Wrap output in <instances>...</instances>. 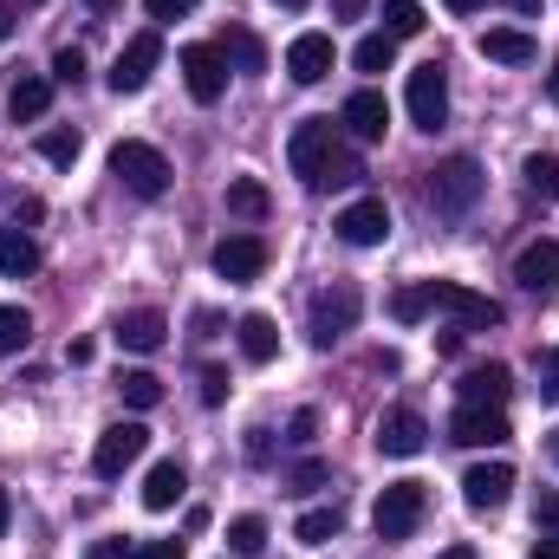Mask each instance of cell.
<instances>
[{"label": "cell", "instance_id": "cell-5", "mask_svg": "<svg viewBox=\"0 0 559 559\" xmlns=\"http://www.w3.org/2000/svg\"><path fill=\"white\" fill-rule=\"evenodd\" d=\"M358 306H365V299H358V286H352V280L325 286V293L312 299V319H306L312 345H319V352H332V345H338V338H345V332L358 325Z\"/></svg>", "mask_w": 559, "mask_h": 559}, {"label": "cell", "instance_id": "cell-38", "mask_svg": "<svg viewBox=\"0 0 559 559\" xmlns=\"http://www.w3.org/2000/svg\"><path fill=\"white\" fill-rule=\"evenodd\" d=\"M540 404H559V345L540 352Z\"/></svg>", "mask_w": 559, "mask_h": 559}, {"label": "cell", "instance_id": "cell-7", "mask_svg": "<svg viewBox=\"0 0 559 559\" xmlns=\"http://www.w3.org/2000/svg\"><path fill=\"white\" fill-rule=\"evenodd\" d=\"M404 105H411V124H417V131H442V124H449V72H442L436 59L411 72Z\"/></svg>", "mask_w": 559, "mask_h": 559}, {"label": "cell", "instance_id": "cell-32", "mask_svg": "<svg viewBox=\"0 0 559 559\" xmlns=\"http://www.w3.org/2000/svg\"><path fill=\"white\" fill-rule=\"evenodd\" d=\"M521 176H527V189H534V195H547V202H559V156H554V150H534Z\"/></svg>", "mask_w": 559, "mask_h": 559}, {"label": "cell", "instance_id": "cell-37", "mask_svg": "<svg viewBox=\"0 0 559 559\" xmlns=\"http://www.w3.org/2000/svg\"><path fill=\"white\" fill-rule=\"evenodd\" d=\"M52 79H59V85H85V52H79V46H59V52H52Z\"/></svg>", "mask_w": 559, "mask_h": 559}, {"label": "cell", "instance_id": "cell-54", "mask_svg": "<svg viewBox=\"0 0 559 559\" xmlns=\"http://www.w3.org/2000/svg\"><path fill=\"white\" fill-rule=\"evenodd\" d=\"M442 7H449V13H475L481 0H442Z\"/></svg>", "mask_w": 559, "mask_h": 559}, {"label": "cell", "instance_id": "cell-36", "mask_svg": "<svg viewBox=\"0 0 559 559\" xmlns=\"http://www.w3.org/2000/svg\"><path fill=\"white\" fill-rule=\"evenodd\" d=\"M423 312H429V293H423V286H397V293H391V319H397V325H417Z\"/></svg>", "mask_w": 559, "mask_h": 559}, {"label": "cell", "instance_id": "cell-12", "mask_svg": "<svg viewBox=\"0 0 559 559\" xmlns=\"http://www.w3.org/2000/svg\"><path fill=\"white\" fill-rule=\"evenodd\" d=\"M182 85H189V98L195 105H215L222 92H228V66H222V52L215 46H182Z\"/></svg>", "mask_w": 559, "mask_h": 559}, {"label": "cell", "instance_id": "cell-57", "mask_svg": "<svg viewBox=\"0 0 559 559\" xmlns=\"http://www.w3.org/2000/svg\"><path fill=\"white\" fill-rule=\"evenodd\" d=\"M547 455H554V468H559V429H554V436H547Z\"/></svg>", "mask_w": 559, "mask_h": 559}, {"label": "cell", "instance_id": "cell-20", "mask_svg": "<svg viewBox=\"0 0 559 559\" xmlns=\"http://www.w3.org/2000/svg\"><path fill=\"white\" fill-rule=\"evenodd\" d=\"M455 391H462V404H495V411H501L508 391H514V371H508V365H475V371H462Z\"/></svg>", "mask_w": 559, "mask_h": 559}, {"label": "cell", "instance_id": "cell-22", "mask_svg": "<svg viewBox=\"0 0 559 559\" xmlns=\"http://www.w3.org/2000/svg\"><path fill=\"white\" fill-rule=\"evenodd\" d=\"M235 338H241V358H248V365H274L280 358V325L267 312H248V319L235 325Z\"/></svg>", "mask_w": 559, "mask_h": 559}, {"label": "cell", "instance_id": "cell-17", "mask_svg": "<svg viewBox=\"0 0 559 559\" xmlns=\"http://www.w3.org/2000/svg\"><path fill=\"white\" fill-rule=\"evenodd\" d=\"M332 33H299L293 46H286V72H293V85H319L325 72H332Z\"/></svg>", "mask_w": 559, "mask_h": 559}, {"label": "cell", "instance_id": "cell-58", "mask_svg": "<svg viewBox=\"0 0 559 559\" xmlns=\"http://www.w3.org/2000/svg\"><path fill=\"white\" fill-rule=\"evenodd\" d=\"M111 7H118V0H92V13H111Z\"/></svg>", "mask_w": 559, "mask_h": 559}, {"label": "cell", "instance_id": "cell-25", "mask_svg": "<svg viewBox=\"0 0 559 559\" xmlns=\"http://www.w3.org/2000/svg\"><path fill=\"white\" fill-rule=\"evenodd\" d=\"M481 59H495V66H534V39L521 26H488L481 33Z\"/></svg>", "mask_w": 559, "mask_h": 559}, {"label": "cell", "instance_id": "cell-52", "mask_svg": "<svg viewBox=\"0 0 559 559\" xmlns=\"http://www.w3.org/2000/svg\"><path fill=\"white\" fill-rule=\"evenodd\" d=\"M508 7H514V13H527V20H534V13H540V7H547V0H508Z\"/></svg>", "mask_w": 559, "mask_h": 559}, {"label": "cell", "instance_id": "cell-27", "mask_svg": "<svg viewBox=\"0 0 559 559\" xmlns=\"http://www.w3.org/2000/svg\"><path fill=\"white\" fill-rule=\"evenodd\" d=\"M228 215H241V222H267V215H274V195H267V182H254V176H235V182H228Z\"/></svg>", "mask_w": 559, "mask_h": 559}, {"label": "cell", "instance_id": "cell-55", "mask_svg": "<svg viewBox=\"0 0 559 559\" xmlns=\"http://www.w3.org/2000/svg\"><path fill=\"white\" fill-rule=\"evenodd\" d=\"M547 98L559 105V59H554V72H547Z\"/></svg>", "mask_w": 559, "mask_h": 559}, {"label": "cell", "instance_id": "cell-45", "mask_svg": "<svg viewBox=\"0 0 559 559\" xmlns=\"http://www.w3.org/2000/svg\"><path fill=\"white\" fill-rule=\"evenodd\" d=\"M222 332V312H195V338H215Z\"/></svg>", "mask_w": 559, "mask_h": 559}, {"label": "cell", "instance_id": "cell-21", "mask_svg": "<svg viewBox=\"0 0 559 559\" xmlns=\"http://www.w3.org/2000/svg\"><path fill=\"white\" fill-rule=\"evenodd\" d=\"M46 105H52V79H39V72H20V79H13V92H7V111H13V124H39V118H46Z\"/></svg>", "mask_w": 559, "mask_h": 559}, {"label": "cell", "instance_id": "cell-34", "mask_svg": "<svg viewBox=\"0 0 559 559\" xmlns=\"http://www.w3.org/2000/svg\"><path fill=\"white\" fill-rule=\"evenodd\" d=\"M79 150H85L79 131H39V156H46L52 169H72V163H79Z\"/></svg>", "mask_w": 559, "mask_h": 559}, {"label": "cell", "instance_id": "cell-41", "mask_svg": "<svg viewBox=\"0 0 559 559\" xmlns=\"http://www.w3.org/2000/svg\"><path fill=\"white\" fill-rule=\"evenodd\" d=\"M150 7V20H182V13H195L202 0H143Z\"/></svg>", "mask_w": 559, "mask_h": 559}, {"label": "cell", "instance_id": "cell-28", "mask_svg": "<svg viewBox=\"0 0 559 559\" xmlns=\"http://www.w3.org/2000/svg\"><path fill=\"white\" fill-rule=\"evenodd\" d=\"M118 397H124L131 411H156V404H163V378L143 371V365H131V371H118Z\"/></svg>", "mask_w": 559, "mask_h": 559}, {"label": "cell", "instance_id": "cell-33", "mask_svg": "<svg viewBox=\"0 0 559 559\" xmlns=\"http://www.w3.org/2000/svg\"><path fill=\"white\" fill-rule=\"evenodd\" d=\"M261 547H267V521H261V514H241V521H228V554L254 559Z\"/></svg>", "mask_w": 559, "mask_h": 559}, {"label": "cell", "instance_id": "cell-30", "mask_svg": "<svg viewBox=\"0 0 559 559\" xmlns=\"http://www.w3.org/2000/svg\"><path fill=\"white\" fill-rule=\"evenodd\" d=\"M338 527H345V514H338V508H312V514H299L293 540H299V547H325V540H338Z\"/></svg>", "mask_w": 559, "mask_h": 559}, {"label": "cell", "instance_id": "cell-44", "mask_svg": "<svg viewBox=\"0 0 559 559\" xmlns=\"http://www.w3.org/2000/svg\"><path fill=\"white\" fill-rule=\"evenodd\" d=\"M534 527H559V495H540V508H534Z\"/></svg>", "mask_w": 559, "mask_h": 559}, {"label": "cell", "instance_id": "cell-9", "mask_svg": "<svg viewBox=\"0 0 559 559\" xmlns=\"http://www.w3.org/2000/svg\"><path fill=\"white\" fill-rule=\"evenodd\" d=\"M156 59H163V33H138V39H124V52L111 59V92H118V98L143 92L150 72H156Z\"/></svg>", "mask_w": 559, "mask_h": 559}, {"label": "cell", "instance_id": "cell-59", "mask_svg": "<svg viewBox=\"0 0 559 559\" xmlns=\"http://www.w3.org/2000/svg\"><path fill=\"white\" fill-rule=\"evenodd\" d=\"M280 7H293V13H299V7H306V0H280Z\"/></svg>", "mask_w": 559, "mask_h": 559}, {"label": "cell", "instance_id": "cell-1", "mask_svg": "<svg viewBox=\"0 0 559 559\" xmlns=\"http://www.w3.org/2000/svg\"><path fill=\"white\" fill-rule=\"evenodd\" d=\"M286 163H293V176H299L306 189H345V182L365 176L358 150L338 143L332 118H306V124L293 131V143H286Z\"/></svg>", "mask_w": 559, "mask_h": 559}, {"label": "cell", "instance_id": "cell-50", "mask_svg": "<svg viewBox=\"0 0 559 559\" xmlns=\"http://www.w3.org/2000/svg\"><path fill=\"white\" fill-rule=\"evenodd\" d=\"M534 559H559V534H540L534 540Z\"/></svg>", "mask_w": 559, "mask_h": 559}, {"label": "cell", "instance_id": "cell-60", "mask_svg": "<svg viewBox=\"0 0 559 559\" xmlns=\"http://www.w3.org/2000/svg\"><path fill=\"white\" fill-rule=\"evenodd\" d=\"M20 7H46V0H20Z\"/></svg>", "mask_w": 559, "mask_h": 559}, {"label": "cell", "instance_id": "cell-18", "mask_svg": "<svg viewBox=\"0 0 559 559\" xmlns=\"http://www.w3.org/2000/svg\"><path fill=\"white\" fill-rule=\"evenodd\" d=\"M514 280L527 286V293H554L559 286V241H527L521 254H514Z\"/></svg>", "mask_w": 559, "mask_h": 559}, {"label": "cell", "instance_id": "cell-24", "mask_svg": "<svg viewBox=\"0 0 559 559\" xmlns=\"http://www.w3.org/2000/svg\"><path fill=\"white\" fill-rule=\"evenodd\" d=\"M182 488H189L182 462H156V468L143 475V508H150V514H169V508L182 501Z\"/></svg>", "mask_w": 559, "mask_h": 559}, {"label": "cell", "instance_id": "cell-19", "mask_svg": "<svg viewBox=\"0 0 559 559\" xmlns=\"http://www.w3.org/2000/svg\"><path fill=\"white\" fill-rule=\"evenodd\" d=\"M111 332H118V345H124V352L150 358V352H163V338H169V319H163L156 306H138V312H124Z\"/></svg>", "mask_w": 559, "mask_h": 559}, {"label": "cell", "instance_id": "cell-11", "mask_svg": "<svg viewBox=\"0 0 559 559\" xmlns=\"http://www.w3.org/2000/svg\"><path fill=\"white\" fill-rule=\"evenodd\" d=\"M215 274L228 286H248V280L267 274V241L261 235H222L215 241Z\"/></svg>", "mask_w": 559, "mask_h": 559}, {"label": "cell", "instance_id": "cell-56", "mask_svg": "<svg viewBox=\"0 0 559 559\" xmlns=\"http://www.w3.org/2000/svg\"><path fill=\"white\" fill-rule=\"evenodd\" d=\"M436 559H475V547H449V554H436Z\"/></svg>", "mask_w": 559, "mask_h": 559}, {"label": "cell", "instance_id": "cell-15", "mask_svg": "<svg viewBox=\"0 0 559 559\" xmlns=\"http://www.w3.org/2000/svg\"><path fill=\"white\" fill-rule=\"evenodd\" d=\"M508 495H514V468H508V462H475V468L462 475V501H468L475 514L508 508Z\"/></svg>", "mask_w": 559, "mask_h": 559}, {"label": "cell", "instance_id": "cell-42", "mask_svg": "<svg viewBox=\"0 0 559 559\" xmlns=\"http://www.w3.org/2000/svg\"><path fill=\"white\" fill-rule=\"evenodd\" d=\"M131 559H182V540H143L131 547Z\"/></svg>", "mask_w": 559, "mask_h": 559}, {"label": "cell", "instance_id": "cell-13", "mask_svg": "<svg viewBox=\"0 0 559 559\" xmlns=\"http://www.w3.org/2000/svg\"><path fill=\"white\" fill-rule=\"evenodd\" d=\"M332 228H338V241H345V248H378V241L391 235V209H384V195H358Z\"/></svg>", "mask_w": 559, "mask_h": 559}, {"label": "cell", "instance_id": "cell-31", "mask_svg": "<svg viewBox=\"0 0 559 559\" xmlns=\"http://www.w3.org/2000/svg\"><path fill=\"white\" fill-rule=\"evenodd\" d=\"M26 338H33V312L26 306H0V358L26 352Z\"/></svg>", "mask_w": 559, "mask_h": 559}, {"label": "cell", "instance_id": "cell-16", "mask_svg": "<svg viewBox=\"0 0 559 559\" xmlns=\"http://www.w3.org/2000/svg\"><path fill=\"white\" fill-rule=\"evenodd\" d=\"M338 124L352 131V143H384V131H391V105H384V92H352L345 98V111H338Z\"/></svg>", "mask_w": 559, "mask_h": 559}, {"label": "cell", "instance_id": "cell-51", "mask_svg": "<svg viewBox=\"0 0 559 559\" xmlns=\"http://www.w3.org/2000/svg\"><path fill=\"white\" fill-rule=\"evenodd\" d=\"M13 39V0H0V46Z\"/></svg>", "mask_w": 559, "mask_h": 559}, {"label": "cell", "instance_id": "cell-53", "mask_svg": "<svg viewBox=\"0 0 559 559\" xmlns=\"http://www.w3.org/2000/svg\"><path fill=\"white\" fill-rule=\"evenodd\" d=\"M7 521H13V501H7V488H0V540H7Z\"/></svg>", "mask_w": 559, "mask_h": 559}, {"label": "cell", "instance_id": "cell-2", "mask_svg": "<svg viewBox=\"0 0 559 559\" xmlns=\"http://www.w3.org/2000/svg\"><path fill=\"white\" fill-rule=\"evenodd\" d=\"M475 195H481V163H475V156H449V163H436V169L423 176V202H429L436 215H468Z\"/></svg>", "mask_w": 559, "mask_h": 559}, {"label": "cell", "instance_id": "cell-43", "mask_svg": "<svg viewBox=\"0 0 559 559\" xmlns=\"http://www.w3.org/2000/svg\"><path fill=\"white\" fill-rule=\"evenodd\" d=\"M312 429H319V417H312V411H299V417L286 423V442H299V449H306V442H312Z\"/></svg>", "mask_w": 559, "mask_h": 559}, {"label": "cell", "instance_id": "cell-46", "mask_svg": "<svg viewBox=\"0 0 559 559\" xmlns=\"http://www.w3.org/2000/svg\"><path fill=\"white\" fill-rule=\"evenodd\" d=\"M66 365H92V338H72L66 345Z\"/></svg>", "mask_w": 559, "mask_h": 559}, {"label": "cell", "instance_id": "cell-10", "mask_svg": "<svg viewBox=\"0 0 559 559\" xmlns=\"http://www.w3.org/2000/svg\"><path fill=\"white\" fill-rule=\"evenodd\" d=\"M508 436L514 429L495 404H455V417H449V442H462V449H501Z\"/></svg>", "mask_w": 559, "mask_h": 559}, {"label": "cell", "instance_id": "cell-40", "mask_svg": "<svg viewBox=\"0 0 559 559\" xmlns=\"http://www.w3.org/2000/svg\"><path fill=\"white\" fill-rule=\"evenodd\" d=\"M202 404H209V411H215V404H228V371H222V365H209V371H202Z\"/></svg>", "mask_w": 559, "mask_h": 559}, {"label": "cell", "instance_id": "cell-3", "mask_svg": "<svg viewBox=\"0 0 559 559\" xmlns=\"http://www.w3.org/2000/svg\"><path fill=\"white\" fill-rule=\"evenodd\" d=\"M111 176H118L138 202H156V195L169 189V156H163L156 143H143V138H124L118 150H111Z\"/></svg>", "mask_w": 559, "mask_h": 559}, {"label": "cell", "instance_id": "cell-29", "mask_svg": "<svg viewBox=\"0 0 559 559\" xmlns=\"http://www.w3.org/2000/svg\"><path fill=\"white\" fill-rule=\"evenodd\" d=\"M352 66H358V72H391V66H397V39H391V33H365V39L352 46Z\"/></svg>", "mask_w": 559, "mask_h": 559}, {"label": "cell", "instance_id": "cell-35", "mask_svg": "<svg viewBox=\"0 0 559 559\" xmlns=\"http://www.w3.org/2000/svg\"><path fill=\"white\" fill-rule=\"evenodd\" d=\"M384 33H391V39H417L423 33V7L417 0H384Z\"/></svg>", "mask_w": 559, "mask_h": 559}, {"label": "cell", "instance_id": "cell-8", "mask_svg": "<svg viewBox=\"0 0 559 559\" xmlns=\"http://www.w3.org/2000/svg\"><path fill=\"white\" fill-rule=\"evenodd\" d=\"M143 449H150V429H143V423H111V429L98 436V449H92V475H98V481H118Z\"/></svg>", "mask_w": 559, "mask_h": 559}, {"label": "cell", "instance_id": "cell-47", "mask_svg": "<svg viewBox=\"0 0 559 559\" xmlns=\"http://www.w3.org/2000/svg\"><path fill=\"white\" fill-rule=\"evenodd\" d=\"M267 449H274V442H267V429H248V455H254V462H267Z\"/></svg>", "mask_w": 559, "mask_h": 559}, {"label": "cell", "instance_id": "cell-6", "mask_svg": "<svg viewBox=\"0 0 559 559\" xmlns=\"http://www.w3.org/2000/svg\"><path fill=\"white\" fill-rule=\"evenodd\" d=\"M423 293H429V306H442V312H455V325H462V332H481V325H501V306H495L488 293H475V286H462V280H423Z\"/></svg>", "mask_w": 559, "mask_h": 559}, {"label": "cell", "instance_id": "cell-49", "mask_svg": "<svg viewBox=\"0 0 559 559\" xmlns=\"http://www.w3.org/2000/svg\"><path fill=\"white\" fill-rule=\"evenodd\" d=\"M365 7H371V0H332V13H338V20H358Z\"/></svg>", "mask_w": 559, "mask_h": 559}, {"label": "cell", "instance_id": "cell-23", "mask_svg": "<svg viewBox=\"0 0 559 559\" xmlns=\"http://www.w3.org/2000/svg\"><path fill=\"white\" fill-rule=\"evenodd\" d=\"M215 52H222V66H235V72H267V46H261L248 26H222Z\"/></svg>", "mask_w": 559, "mask_h": 559}, {"label": "cell", "instance_id": "cell-26", "mask_svg": "<svg viewBox=\"0 0 559 559\" xmlns=\"http://www.w3.org/2000/svg\"><path fill=\"white\" fill-rule=\"evenodd\" d=\"M0 274L7 280H26L39 274V248H33V235L13 222V228H0Z\"/></svg>", "mask_w": 559, "mask_h": 559}, {"label": "cell", "instance_id": "cell-39", "mask_svg": "<svg viewBox=\"0 0 559 559\" xmlns=\"http://www.w3.org/2000/svg\"><path fill=\"white\" fill-rule=\"evenodd\" d=\"M286 488H293V495H312V488H325V462H299V468L286 475Z\"/></svg>", "mask_w": 559, "mask_h": 559}, {"label": "cell", "instance_id": "cell-4", "mask_svg": "<svg viewBox=\"0 0 559 559\" xmlns=\"http://www.w3.org/2000/svg\"><path fill=\"white\" fill-rule=\"evenodd\" d=\"M423 514H429V488H423V481H391V488L378 495V508H371L378 540H411L423 527Z\"/></svg>", "mask_w": 559, "mask_h": 559}, {"label": "cell", "instance_id": "cell-48", "mask_svg": "<svg viewBox=\"0 0 559 559\" xmlns=\"http://www.w3.org/2000/svg\"><path fill=\"white\" fill-rule=\"evenodd\" d=\"M85 559H131V547H124V540H105V547H92Z\"/></svg>", "mask_w": 559, "mask_h": 559}, {"label": "cell", "instance_id": "cell-14", "mask_svg": "<svg viewBox=\"0 0 559 559\" xmlns=\"http://www.w3.org/2000/svg\"><path fill=\"white\" fill-rule=\"evenodd\" d=\"M371 442H378V455H423V442H429V423L411 411V404H397V411H384L378 429H371Z\"/></svg>", "mask_w": 559, "mask_h": 559}]
</instances>
